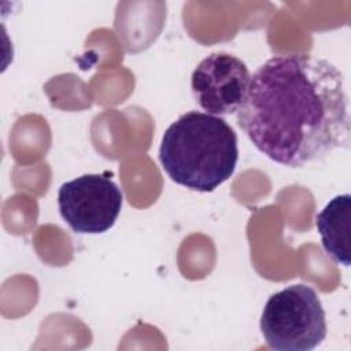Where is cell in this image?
<instances>
[{
  "label": "cell",
  "instance_id": "1",
  "mask_svg": "<svg viewBox=\"0 0 351 351\" xmlns=\"http://www.w3.org/2000/svg\"><path fill=\"white\" fill-rule=\"evenodd\" d=\"M237 125L265 156L287 167H303L348 148L343 74L314 55H274L251 75Z\"/></svg>",
  "mask_w": 351,
  "mask_h": 351
},
{
  "label": "cell",
  "instance_id": "2",
  "mask_svg": "<svg viewBox=\"0 0 351 351\" xmlns=\"http://www.w3.org/2000/svg\"><path fill=\"white\" fill-rule=\"evenodd\" d=\"M237 136L222 118L189 111L163 133L159 162L176 184L196 192H213L237 166Z\"/></svg>",
  "mask_w": 351,
  "mask_h": 351
},
{
  "label": "cell",
  "instance_id": "3",
  "mask_svg": "<svg viewBox=\"0 0 351 351\" xmlns=\"http://www.w3.org/2000/svg\"><path fill=\"white\" fill-rule=\"evenodd\" d=\"M259 325L266 346L276 351L314 350L328 333L321 299L306 284H292L273 293Z\"/></svg>",
  "mask_w": 351,
  "mask_h": 351
},
{
  "label": "cell",
  "instance_id": "4",
  "mask_svg": "<svg viewBox=\"0 0 351 351\" xmlns=\"http://www.w3.org/2000/svg\"><path fill=\"white\" fill-rule=\"evenodd\" d=\"M123 195L111 174H84L66 181L58 191L63 221L75 233L99 234L110 230L121 213Z\"/></svg>",
  "mask_w": 351,
  "mask_h": 351
},
{
  "label": "cell",
  "instance_id": "5",
  "mask_svg": "<svg viewBox=\"0 0 351 351\" xmlns=\"http://www.w3.org/2000/svg\"><path fill=\"white\" fill-rule=\"evenodd\" d=\"M250 80V70L241 59L229 52H213L195 67L191 88L207 114L232 115L241 107Z\"/></svg>",
  "mask_w": 351,
  "mask_h": 351
},
{
  "label": "cell",
  "instance_id": "6",
  "mask_svg": "<svg viewBox=\"0 0 351 351\" xmlns=\"http://www.w3.org/2000/svg\"><path fill=\"white\" fill-rule=\"evenodd\" d=\"M315 226L325 252L343 266L351 263V196H335L317 215Z\"/></svg>",
  "mask_w": 351,
  "mask_h": 351
}]
</instances>
